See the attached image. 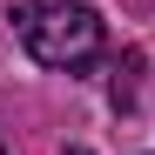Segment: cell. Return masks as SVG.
Listing matches in <instances>:
<instances>
[{"label":"cell","instance_id":"cell-1","mask_svg":"<svg viewBox=\"0 0 155 155\" xmlns=\"http://www.w3.org/2000/svg\"><path fill=\"white\" fill-rule=\"evenodd\" d=\"M14 34L47 68H88L101 54V14L88 0H20L14 7Z\"/></svg>","mask_w":155,"mask_h":155},{"label":"cell","instance_id":"cell-2","mask_svg":"<svg viewBox=\"0 0 155 155\" xmlns=\"http://www.w3.org/2000/svg\"><path fill=\"white\" fill-rule=\"evenodd\" d=\"M0 155H7V148H0Z\"/></svg>","mask_w":155,"mask_h":155}]
</instances>
